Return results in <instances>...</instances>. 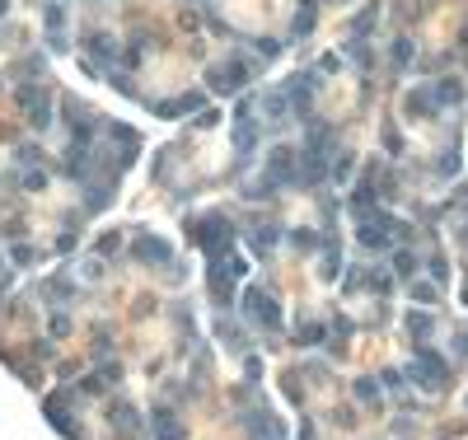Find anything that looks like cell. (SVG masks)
<instances>
[{
	"label": "cell",
	"mask_w": 468,
	"mask_h": 440,
	"mask_svg": "<svg viewBox=\"0 0 468 440\" xmlns=\"http://www.w3.org/2000/svg\"><path fill=\"white\" fill-rule=\"evenodd\" d=\"M14 99H19V108L28 113V122H33L38 131L52 127V99H47L38 84H19V94H14Z\"/></svg>",
	"instance_id": "6"
},
{
	"label": "cell",
	"mask_w": 468,
	"mask_h": 440,
	"mask_svg": "<svg viewBox=\"0 0 468 440\" xmlns=\"http://www.w3.org/2000/svg\"><path fill=\"white\" fill-rule=\"evenodd\" d=\"M244 431H248V440H286L281 436V417H272L267 408H253L244 417Z\"/></svg>",
	"instance_id": "8"
},
{
	"label": "cell",
	"mask_w": 468,
	"mask_h": 440,
	"mask_svg": "<svg viewBox=\"0 0 468 440\" xmlns=\"http://www.w3.org/2000/svg\"><path fill=\"white\" fill-rule=\"evenodd\" d=\"M262 113H267L272 127H286L290 117H295V104H290L286 89H267V94H262Z\"/></svg>",
	"instance_id": "9"
},
{
	"label": "cell",
	"mask_w": 468,
	"mask_h": 440,
	"mask_svg": "<svg viewBox=\"0 0 468 440\" xmlns=\"http://www.w3.org/2000/svg\"><path fill=\"white\" fill-rule=\"evenodd\" d=\"M323 337H328V328H323V323H305V328H300V347H318Z\"/></svg>",
	"instance_id": "22"
},
{
	"label": "cell",
	"mask_w": 468,
	"mask_h": 440,
	"mask_svg": "<svg viewBox=\"0 0 468 440\" xmlns=\"http://www.w3.org/2000/svg\"><path fill=\"white\" fill-rule=\"evenodd\" d=\"M80 389H84V393H104V380H99V375H89V380H84Z\"/></svg>",
	"instance_id": "33"
},
{
	"label": "cell",
	"mask_w": 468,
	"mask_h": 440,
	"mask_svg": "<svg viewBox=\"0 0 468 440\" xmlns=\"http://www.w3.org/2000/svg\"><path fill=\"white\" fill-rule=\"evenodd\" d=\"M207 80H211V89H215V94H234V89L248 80V61H244V56L220 61V66H211V71H207Z\"/></svg>",
	"instance_id": "7"
},
{
	"label": "cell",
	"mask_w": 468,
	"mask_h": 440,
	"mask_svg": "<svg viewBox=\"0 0 468 440\" xmlns=\"http://www.w3.org/2000/svg\"><path fill=\"white\" fill-rule=\"evenodd\" d=\"M215 333L225 337V342H230V347H239V351H244V342H239V328H234L230 319H220V323H215Z\"/></svg>",
	"instance_id": "26"
},
{
	"label": "cell",
	"mask_w": 468,
	"mask_h": 440,
	"mask_svg": "<svg viewBox=\"0 0 468 440\" xmlns=\"http://www.w3.org/2000/svg\"><path fill=\"white\" fill-rule=\"evenodd\" d=\"M38 159H43L38 146H19V150H14V164H38Z\"/></svg>",
	"instance_id": "28"
},
{
	"label": "cell",
	"mask_w": 468,
	"mask_h": 440,
	"mask_svg": "<svg viewBox=\"0 0 468 440\" xmlns=\"http://www.w3.org/2000/svg\"><path fill=\"white\" fill-rule=\"evenodd\" d=\"M408 375H412L421 389H431V393H441L445 380H449V370H445V361L436 356V351H426V347H417L412 365H408Z\"/></svg>",
	"instance_id": "3"
},
{
	"label": "cell",
	"mask_w": 468,
	"mask_h": 440,
	"mask_svg": "<svg viewBox=\"0 0 468 440\" xmlns=\"http://www.w3.org/2000/svg\"><path fill=\"white\" fill-rule=\"evenodd\" d=\"M431 99H436V104H459V84H454V80L431 84Z\"/></svg>",
	"instance_id": "21"
},
{
	"label": "cell",
	"mask_w": 468,
	"mask_h": 440,
	"mask_svg": "<svg viewBox=\"0 0 468 440\" xmlns=\"http://www.w3.org/2000/svg\"><path fill=\"white\" fill-rule=\"evenodd\" d=\"M131 258L145 262V267H169V262H174V248H169V239H159V234L141 230L136 239H131Z\"/></svg>",
	"instance_id": "4"
},
{
	"label": "cell",
	"mask_w": 468,
	"mask_h": 440,
	"mask_svg": "<svg viewBox=\"0 0 468 440\" xmlns=\"http://www.w3.org/2000/svg\"><path fill=\"white\" fill-rule=\"evenodd\" d=\"M333 178H338V183H347V178H351V159H347V155L338 159V169H333Z\"/></svg>",
	"instance_id": "32"
},
{
	"label": "cell",
	"mask_w": 468,
	"mask_h": 440,
	"mask_svg": "<svg viewBox=\"0 0 468 440\" xmlns=\"http://www.w3.org/2000/svg\"><path fill=\"white\" fill-rule=\"evenodd\" d=\"M403 328H408V333H412L417 342H421V337H431V333H436V319H431L426 310H412L408 319H403Z\"/></svg>",
	"instance_id": "15"
},
{
	"label": "cell",
	"mask_w": 468,
	"mask_h": 440,
	"mask_svg": "<svg viewBox=\"0 0 468 440\" xmlns=\"http://www.w3.org/2000/svg\"><path fill=\"white\" fill-rule=\"evenodd\" d=\"M351 216H356V220L379 216V207H375V192H370V187H356V192H351Z\"/></svg>",
	"instance_id": "16"
},
{
	"label": "cell",
	"mask_w": 468,
	"mask_h": 440,
	"mask_svg": "<svg viewBox=\"0 0 468 440\" xmlns=\"http://www.w3.org/2000/svg\"><path fill=\"white\" fill-rule=\"evenodd\" d=\"M356 398L361 403H379V389L370 384V380H356Z\"/></svg>",
	"instance_id": "27"
},
{
	"label": "cell",
	"mask_w": 468,
	"mask_h": 440,
	"mask_svg": "<svg viewBox=\"0 0 468 440\" xmlns=\"http://www.w3.org/2000/svg\"><path fill=\"white\" fill-rule=\"evenodd\" d=\"M464 305H468V286H464Z\"/></svg>",
	"instance_id": "36"
},
{
	"label": "cell",
	"mask_w": 468,
	"mask_h": 440,
	"mask_svg": "<svg viewBox=\"0 0 468 440\" xmlns=\"http://www.w3.org/2000/svg\"><path fill=\"white\" fill-rule=\"evenodd\" d=\"M192 244H197V248H207V258H225V253H230V244H234L230 220H225L220 211H207L202 220H192Z\"/></svg>",
	"instance_id": "1"
},
{
	"label": "cell",
	"mask_w": 468,
	"mask_h": 440,
	"mask_svg": "<svg viewBox=\"0 0 468 440\" xmlns=\"http://www.w3.org/2000/svg\"><path fill=\"white\" fill-rule=\"evenodd\" d=\"M244 319L258 323L262 333H281V305L262 286H244Z\"/></svg>",
	"instance_id": "2"
},
{
	"label": "cell",
	"mask_w": 468,
	"mask_h": 440,
	"mask_svg": "<svg viewBox=\"0 0 468 440\" xmlns=\"http://www.w3.org/2000/svg\"><path fill=\"white\" fill-rule=\"evenodd\" d=\"M159 117H178V113H207V94L202 89H192V94H183V99H174V104H155Z\"/></svg>",
	"instance_id": "13"
},
{
	"label": "cell",
	"mask_w": 468,
	"mask_h": 440,
	"mask_svg": "<svg viewBox=\"0 0 468 440\" xmlns=\"http://www.w3.org/2000/svg\"><path fill=\"white\" fill-rule=\"evenodd\" d=\"M309 28H314V5H305V10L295 14V28H290V33H295V38H305Z\"/></svg>",
	"instance_id": "25"
},
{
	"label": "cell",
	"mask_w": 468,
	"mask_h": 440,
	"mask_svg": "<svg viewBox=\"0 0 468 440\" xmlns=\"http://www.w3.org/2000/svg\"><path fill=\"white\" fill-rule=\"evenodd\" d=\"M207 281H211V295H215V305H234V277H230V267H225L220 258H211Z\"/></svg>",
	"instance_id": "11"
},
{
	"label": "cell",
	"mask_w": 468,
	"mask_h": 440,
	"mask_svg": "<svg viewBox=\"0 0 468 440\" xmlns=\"http://www.w3.org/2000/svg\"><path fill=\"white\" fill-rule=\"evenodd\" d=\"M253 43H258V52H262V56H277L281 47H286V43H277V38H253Z\"/></svg>",
	"instance_id": "30"
},
{
	"label": "cell",
	"mask_w": 468,
	"mask_h": 440,
	"mask_svg": "<svg viewBox=\"0 0 468 440\" xmlns=\"http://www.w3.org/2000/svg\"><path fill=\"white\" fill-rule=\"evenodd\" d=\"M19 183H24L28 192H38V187H43V183H47V174H38V169H28V174H24V178H19Z\"/></svg>",
	"instance_id": "31"
},
{
	"label": "cell",
	"mask_w": 468,
	"mask_h": 440,
	"mask_svg": "<svg viewBox=\"0 0 468 440\" xmlns=\"http://www.w3.org/2000/svg\"><path fill=\"white\" fill-rule=\"evenodd\" d=\"M248 244H253V253H258V258H267V253L277 248V230H272V225H258V230L248 234Z\"/></svg>",
	"instance_id": "18"
},
{
	"label": "cell",
	"mask_w": 468,
	"mask_h": 440,
	"mask_svg": "<svg viewBox=\"0 0 468 440\" xmlns=\"http://www.w3.org/2000/svg\"><path fill=\"white\" fill-rule=\"evenodd\" d=\"M393 272H398V277H412V272H417V258L408 253V248H398V253H393Z\"/></svg>",
	"instance_id": "23"
},
{
	"label": "cell",
	"mask_w": 468,
	"mask_h": 440,
	"mask_svg": "<svg viewBox=\"0 0 468 440\" xmlns=\"http://www.w3.org/2000/svg\"><path fill=\"white\" fill-rule=\"evenodd\" d=\"M155 440H183V421L169 413V408L155 413Z\"/></svg>",
	"instance_id": "14"
},
{
	"label": "cell",
	"mask_w": 468,
	"mask_h": 440,
	"mask_svg": "<svg viewBox=\"0 0 468 440\" xmlns=\"http://www.w3.org/2000/svg\"><path fill=\"white\" fill-rule=\"evenodd\" d=\"M393 61H398V66H408V61H412V43H408V38H398V47H393Z\"/></svg>",
	"instance_id": "29"
},
{
	"label": "cell",
	"mask_w": 468,
	"mask_h": 440,
	"mask_svg": "<svg viewBox=\"0 0 468 440\" xmlns=\"http://www.w3.org/2000/svg\"><path fill=\"white\" fill-rule=\"evenodd\" d=\"M108 202H113V178H108V183H89V192H84V207H89V211H104Z\"/></svg>",
	"instance_id": "17"
},
{
	"label": "cell",
	"mask_w": 468,
	"mask_h": 440,
	"mask_svg": "<svg viewBox=\"0 0 468 440\" xmlns=\"http://www.w3.org/2000/svg\"><path fill=\"white\" fill-rule=\"evenodd\" d=\"M459 342H464V351H468V328H464V337H459Z\"/></svg>",
	"instance_id": "34"
},
{
	"label": "cell",
	"mask_w": 468,
	"mask_h": 440,
	"mask_svg": "<svg viewBox=\"0 0 468 440\" xmlns=\"http://www.w3.org/2000/svg\"><path fill=\"white\" fill-rule=\"evenodd\" d=\"M234 146H239L244 159H253V150H258V113H253V99H244L239 113H234Z\"/></svg>",
	"instance_id": "5"
},
{
	"label": "cell",
	"mask_w": 468,
	"mask_h": 440,
	"mask_svg": "<svg viewBox=\"0 0 468 440\" xmlns=\"http://www.w3.org/2000/svg\"><path fill=\"white\" fill-rule=\"evenodd\" d=\"M314 84H318V80L309 76V71H305V76H295L286 84V94H290V104H295V117H300V122H309V99H314Z\"/></svg>",
	"instance_id": "10"
},
{
	"label": "cell",
	"mask_w": 468,
	"mask_h": 440,
	"mask_svg": "<svg viewBox=\"0 0 468 440\" xmlns=\"http://www.w3.org/2000/svg\"><path fill=\"white\" fill-rule=\"evenodd\" d=\"M436 295H441V290H436V281H417V286H412V300H421V305H436Z\"/></svg>",
	"instance_id": "24"
},
{
	"label": "cell",
	"mask_w": 468,
	"mask_h": 440,
	"mask_svg": "<svg viewBox=\"0 0 468 440\" xmlns=\"http://www.w3.org/2000/svg\"><path fill=\"white\" fill-rule=\"evenodd\" d=\"M89 52L99 56V61H113L117 47H113V38H108V33H94V38H89Z\"/></svg>",
	"instance_id": "20"
},
{
	"label": "cell",
	"mask_w": 468,
	"mask_h": 440,
	"mask_svg": "<svg viewBox=\"0 0 468 440\" xmlns=\"http://www.w3.org/2000/svg\"><path fill=\"white\" fill-rule=\"evenodd\" d=\"M5 10H10V0H0V14H5Z\"/></svg>",
	"instance_id": "35"
},
{
	"label": "cell",
	"mask_w": 468,
	"mask_h": 440,
	"mask_svg": "<svg viewBox=\"0 0 468 440\" xmlns=\"http://www.w3.org/2000/svg\"><path fill=\"white\" fill-rule=\"evenodd\" d=\"M338 267H342V258H338V239L328 234V239H323V267H318V272L333 281V277H338Z\"/></svg>",
	"instance_id": "19"
},
{
	"label": "cell",
	"mask_w": 468,
	"mask_h": 440,
	"mask_svg": "<svg viewBox=\"0 0 468 440\" xmlns=\"http://www.w3.org/2000/svg\"><path fill=\"white\" fill-rule=\"evenodd\" d=\"M47 47L52 52H66V5L61 0L47 5Z\"/></svg>",
	"instance_id": "12"
}]
</instances>
